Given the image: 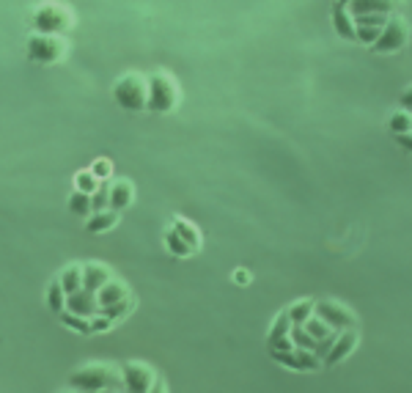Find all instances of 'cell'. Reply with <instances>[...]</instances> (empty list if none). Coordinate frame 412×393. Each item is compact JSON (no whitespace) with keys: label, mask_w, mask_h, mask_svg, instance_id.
<instances>
[{"label":"cell","mask_w":412,"mask_h":393,"mask_svg":"<svg viewBox=\"0 0 412 393\" xmlns=\"http://www.w3.org/2000/svg\"><path fill=\"white\" fill-rule=\"evenodd\" d=\"M358 344H360V333H358V330H344V333H338L333 350L327 352V357H324V369H333V366L344 363L352 352L358 350Z\"/></svg>","instance_id":"8fae6325"},{"label":"cell","mask_w":412,"mask_h":393,"mask_svg":"<svg viewBox=\"0 0 412 393\" xmlns=\"http://www.w3.org/2000/svg\"><path fill=\"white\" fill-rule=\"evenodd\" d=\"M130 295V289H127V283H121V281H107L99 292H96V303L99 308L105 306H113V303H119V300H124Z\"/></svg>","instance_id":"e0dca14e"},{"label":"cell","mask_w":412,"mask_h":393,"mask_svg":"<svg viewBox=\"0 0 412 393\" xmlns=\"http://www.w3.org/2000/svg\"><path fill=\"white\" fill-rule=\"evenodd\" d=\"M396 138V143L407 151V154H412V132H402V135H393Z\"/></svg>","instance_id":"e575fe53"},{"label":"cell","mask_w":412,"mask_h":393,"mask_svg":"<svg viewBox=\"0 0 412 393\" xmlns=\"http://www.w3.org/2000/svg\"><path fill=\"white\" fill-rule=\"evenodd\" d=\"M270 352V357H273L275 363H280V366H286V369H291V371H319L321 366H324V360H321L319 355H314V352L308 350H294L291 352H275V350H267Z\"/></svg>","instance_id":"9c48e42d"},{"label":"cell","mask_w":412,"mask_h":393,"mask_svg":"<svg viewBox=\"0 0 412 393\" xmlns=\"http://www.w3.org/2000/svg\"><path fill=\"white\" fill-rule=\"evenodd\" d=\"M148 393H168L165 391V383H162V380H157V383H154V388H151Z\"/></svg>","instance_id":"8d00e7d4"},{"label":"cell","mask_w":412,"mask_h":393,"mask_svg":"<svg viewBox=\"0 0 412 393\" xmlns=\"http://www.w3.org/2000/svg\"><path fill=\"white\" fill-rule=\"evenodd\" d=\"M231 278H234V283H239V286H250V272H247V269H236Z\"/></svg>","instance_id":"d590c367"},{"label":"cell","mask_w":412,"mask_h":393,"mask_svg":"<svg viewBox=\"0 0 412 393\" xmlns=\"http://www.w3.org/2000/svg\"><path fill=\"white\" fill-rule=\"evenodd\" d=\"M66 385L77 393H105L124 388L121 383V369L110 366V363H89L77 371L69 374Z\"/></svg>","instance_id":"6da1fadb"},{"label":"cell","mask_w":412,"mask_h":393,"mask_svg":"<svg viewBox=\"0 0 412 393\" xmlns=\"http://www.w3.org/2000/svg\"><path fill=\"white\" fill-rule=\"evenodd\" d=\"M116 225H119V212H113V209L93 212L91 218L86 220V231H89V234H105V231H110V228H116Z\"/></svg>","instance_id":"ac0fdd59"},{"label":"cell","mask_w":412,"mask_h":393,"mask_svg":"<svg viewBox=\"0 0 412 393\" xmlns=\"http://www.w3.org/2000/svg\"><path fill=\"white\" fill-rule=\"evenodd\" d=\"M132 201H135V187H132V181H127V179L110 181V209H113V212H124Z\"/></svg>","instance_id":"4fadbf2b"},{"label":"cell","mask_w":412,"mask_h":393,"mask_svg":"<svg viewBox=\"0 0 412 393\" xmlns=\"http://www.w3.org/2000/svg\"><path fill=\"white\" fill-rule=\"evenodd\" d=\"M393 8H399V0H352V3H349V14H352V17H363V14H390Z\"/></svg>","instance_id":"2e32d148"},{"label":"cell","mask_w":412,"mask_h":393,"mask_svg":"<svg viewBox=\"0 0 412 393\" xmlns=\"http://www.w3.org/2000/svg\"><path fill=\"white\" fill-rule=\"evenodd\" d=\"M25 55L31 64H39V66H55L63 61L66 55V42L61 36H45V34H33L28 42H25Z\"/></svg>","instance_id":"5b68a950"},{"label":"cell","mask_w":412,"mask_h":393,"mask_svg":"<svg viewBox=\"0 0 412 393\" xmlns=\"http://www.w3.org/2000/svg\"><path fill=\"white\" fill-rule=\"evenodd\" d=\"M99 181H110L113 179V163L107 160V157H99V160H93V165L89 168Z\"/></svg>","instance_id":"1f68e13d"},{"label":"cell","mask_w":412,"mask_h":393,"mask_svg":"<svg viewBox=\"0 0 412 393\" xmlns=\"http://www.w3.org/2000/svg\"><path fill=\"white\" fill-rule=\"evenodd\" d=\"M179 105V83L168 72H154L148 77V110L157 116L174 113Z\"/></svg>","instance_id":"3957f363"},{"label":"cell","mask_w":412,"mask_h":393,"mask_svg":"<svg viewBox=\"0 0 412 393\" xmlns=\"http://www.w3.org/2000/svg\"><path fill=\"white\" fill-rule=\"evenodd\" d=\"M399 105H402V110L412 113V86H407L404 91H402V96H399Z\"/></svg>","instance_id":"836d02e7"},{"label":"cell","mask_w":412,"mask_h":393,"mask_svg":"<svg viewBox=\"0 0 412 393\" xmlns=\"http://www.w3.org/2000/svg\"><path fill=\"white\" fill-rule=\"evenodd\" d=\"M289 333H291V319H289V313H286V308H283L273 319V327H270V333H267V341H277V339H283V336H289Z\"/></svg>","instance_id":"83f0119b"},{"label":"cell","mask_w":412,"mask_h":393,"mask_svg":"<svg viewBox=\"0 0 412 393\" xmlns=\"http://www.w3.org/2000/svg\"><path fill=\"white\" fill-rule=\"evenodd\" d=\"M388 132H393V135L412 132V113H407V110L393 113V116H390V121H388Z\"/></svg>","instance_id":"4dcf8cb0"},{"label":"cell","mask_w":412,"mask_h":393,"mask_svg":"<svg viewBox=\"0 0 412 393\" xmlns=\"http://www.w3.org/2000/svg\"><path fill=\"white\" fill-rule=\"evenodd\" d=\"M61 325H66L72 333H77V336H93L91 333V319L89 316H77V313H72V311H63L61 316Z\"/></svg>","instance_id":"484cf974"},{"label":"cell","mask_w":412,"mask_h":393,"mask_svg":"<svg viewBox=\"0 0 412 393\" xmlns=\"http://www.w3.org/2000/svg\"><path fill=\"white\" fill-rule=\"evenodd\" d=\"M165 251H168L171 256H176V259H190V256H195V253H198L190 242H184L174 228H168V231H165Z\"/></svg>","instance_id":"ffe728a7"},{"label":"cell","mask_w":412,"mask_h":393,"mask_svg":"<svg viewBox=\"0 0 412 393\" xmlns=\"http://www.w3.org/2000/svg\"><path fill=\"white\" fill-rule=\"evenodd\" d=\"M66 207H69V212H72L75 218L89 220L93 215L91 195H86V193H80V190H72V193H69V201H66Z\"/></svg>","instance_id":"44dd1931"},{"label":"cell","mask_w":412,"mask_h":393,"mask_svg":"<svg viewBox=\"0 0 412 393\" xmlns=\"http://www.w3.org/2000/svg\"><path fill=\"white\" fill-rule=\"evenodd\" d=\"M333 28L338 34V39L349 44H358V31H355V17L349 14V8H335L333 6Z\"/></svg>","instance_id":"5bb4252c"},{"label":"cell","mask_w":412,"mask_h":393,"mask_svg":"<svg viewBox=\"0 0 412 393\" xmlns=\"http://www.w3.org/2000/svg\"><path fill=\"white\" fill-rule=\"evenodd\" d=\"M47 308L55 313V316H61L63 311H66V292H63V286H61V281L55 278L49 286H47Z\"/></svg>","instance_id":"d4e9b609"},{"label":"cell","mask_w":412,"mask_h":393,"mask_svg":"<svg viewBox=\"0 0 412 393\" xmlns=\"http://www.w3.org/2000/svg\"><path fill=\"white\" fill-rule=\"evenodd\" d=\"M291 341H294V347L297 350H308V352H314L316 355V350H319V341L305 330V327H300V325H291Z\"/></svg>","instance_id":"4316f807"},{"label":"cell","mask_w":412,"mask_h":393,"mask_svg":"<svg viewBox=\"0 0 412 393\" xmlns=\"http://www.w3.org/2000/svg\"><path fill=\"white\" fill-rule=\"evenodd\" d=\"M303 327H305V330H308V333H311V336H314L316 341H324V339L335 336V330H333V327H330V325H327L324 319H319L316 313H314V316H311V319H308V322H305Z\"/></svg>","instance_id":"f1b7e54d"},{"label":"cell","mask_w":412,"mask_h":393,"mask_svg":"<svg viewBox=\"0 0 412 393\" xmlns=\"http://www.w3.org/2000/svg\"><path fill=\"white\" fill-rule=\"evenodd\" d=\"M121 383L127 393H148L157 383V374L148 363L143 360H130L121 366Z\"/></svg>","instance_id":"ba28073f"},{"label":"cell","mask_w":412,"mask_h":393,"mask_svg":"<svg viewBox=\"0 0 412 393\" xmlns=\"http://www.w3.org/2000/svg\"><path fill=\"white\" fill-rule=\"evenodd\" d=\"M135 306H137L135 295H127L124 300H119V303H113V306L99 308V313L107 316V319H113V322H119V319H127V316L135 311Z\"/></svg>","instance_id":"603a6c76"},{"label":"cell","mask_w":412,"mask_h":393,"mask_svg":"<svg viewBox=\"0 0 412 393\" xmlns=\"http://www.w3.org/2000/svg\"><path fill=\"white\" fill-rule=\"evenodd\" d=\"M99 179L91 174V171H80V174H75V190H80V193H86V195H93L96 190H99Z\"/></svg>","instance_id":"f546056e"},{"label":"cell","mask_w":412,"mask_h":393,"mask_svg":"<svg viewBox=\"0 0 412 393\" xmlns=\"http://www.w3.org/2000/svg\"><path fill=\"white\" fill-rule=\"evenodd\" d=\"M113 102L121 110H132V113H143L148 110V80L143 75H124L116 80L113 86Z\"/></svg>","instance_id":"7a4b0ae2"},{"label":"cell","mask_w":412,"mask_h":393,"mask_svg":"<svg viewBox=\"0 0 412 393\" xmlns=\"http://www.w3.org/2000/svg\"><path fill=\"white\" fill-rule=\"evenodd\" d=\"M349 3H352V0H333L335 8H349Z\"/></svg>","instance_id":"74e56055"},{"label":"cell","mask_w":412,"mask_h":393,"mask_svg":"<svg viewBox=\"0 0 412 393\" xmlns=\"http://www.w3.org/2000/svg\"><path fill=\"white\" fill-rule=\"evenodd\" d=\"M316 316L324 319L335 333H344V330H358V316L355 311L338 300H316Z\"/></svg>","instance_id":"8992f818"},{"label":"cell","mask_w":412,"mask_h":393,"mask_svg":"<svg viewBox=\"0 0 412 393\" xmlns=\"http://www.w3.org/2000/svg\"><path fill=\"white\" fill-rule=\"evenodd\" d=\"M314 308H316V300H308V297H305V300H294L291 306L286 308V313H289L291 325H300V327H303V325L316 313Z\"/></svg>","instance_id":"7402d4cb"},{"label":"cell","mask_w":412,"mask_h":393,"mask_svg":"<svg viewBox=\"0 0 412 393\" xmlns=\"http://www.w3.org/2000/svg\"><path fill=\"white\" fill-rule=\"evenodd\" d=\"M105 393H116V391H105Z\"/></svg>","instance_id":"f35d334b"},{"label":"cell","mask_w":412,"mask_h":393,"mask_svg":"<svg viewBox=\"0 0 412 393\" xmlns=\"http://www.w3.org/2000/svg\"><path fill=\"white\" fill-rule=\"evenodd\" d=\"M407 42H410V31H407L404 20L402 17H390V22L385 25L382 36L376 39L374 47H368V50L376 52V55H396V52H402L407 47Z\"/></svg>","instance_id":"52a82bcc"},{"label":"cell","mask_w":412,"mask_h":393,"mask_svg":"<svg viewBox=\"0 0 412 393\" xmlns=\"http://www.w3.org/2000/svg\"><path fill=\"white\" fill-rule=\"evenodd\" d=\"M66 311L77 313V316H89L93 319L99 313V303H96V295L89 289H80L75 295H66Z\"/></svg>","instance_id":"7c38bea8"},{"label":"cell","mask_w":412,"mask_h":393,"mask_svg":"<svg viewBox=\"0 0 412 393\" xmlns=\"http://www.w3.org/2000/svg\"><path fill=\"white\" fill-rule=\"evenodd\" d=\"M113 325H116L113 319H107V316L96 313V316L91 319V333L93 336H99V333H110V330H113Z\"/></svg>","instance_id":"d6a6232c"},{"label":"cell","mask_w":412,"mask_h":393,"mask_svg":"<svg viewBox=\"0 0 412 393\" xmlns=\"http://www.w3.org/2000/svg\"><path fill=\"white\" fill-rule=\"evenodd\" d=\"M58 281H61V286H63L66 295L80 292V289H83V264H69V267H63L61 275H58Z\"/></svg>","instance_id":"d6986e66"},{"label":"cell","mask_w":412,"mask_h":393,"mask_svg":"<svg viewBox=\"0 0 412 393\" xmlns=\"http://www.w3.org/2000/svg\"><path fill=\"white\" fill-rule=\"evenodd\" d=\"M390 22V14H363V17H355V31H358V44H366L374 47L376 39L382 36L385 25Z\"/></svg>","instance_id":"30bf717a"},{"label":"cell","mask_w":412,"mask_h":393,"mask_svg":"<svg viewBox=\"0 0 412 393\" xmlns=\"http://www.w3.org/2000/svg\"><path fill=\"white\" fill-rule=\"evenodd\" d=\"M107 281H113V275H110V269L105 264H83V289H89V292L96 295Z\"/></svg>","instance_id":"9a60e30c"},{"label":"cell","mask_w":412,"mask_h":393,"mask_svg":"<svg viewBox=\"0 0 412 393\" xmlns=\"http://www.w3.org/2000/svg\"><path fill=\"white\" fill-rule=\"evenodd\" d=\"M171 228H174V231L182 237L184 242H190L195 251H201V231H198L192 223H187L184 218H179V215H176V218L171 220Z\"/></svg>","instance_id":"cb8c5ba5"},{"label":"cell","mask_w":412,"mask_h":393,"mask_svg":"<svg viewBox=\"0 0 412 393\" xmlns=\"http://www.w3.org/2000/svg\"><path fill=\"white\" fill-rule=\"evenodd\" d=\"M31 28H33V34L63 36L72 28V14H69V8L58 6V3H45L31 14Z\"/></svg>","instance_id":"277c9868"}]
</instances>
